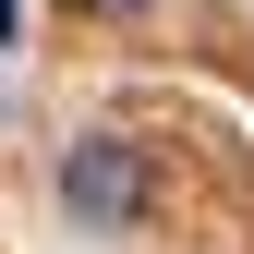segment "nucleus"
I'll list each match as a JSON object with an SVG mask.
<instances>
[{"label": "nucleus", "mask_w": 254, "mask_h": 254, "mask_svg": "<svg viewBox=\"0 0 254 254\" xmlns=\"http://www.w3.org/2000/svg\"><path fill=\"white\" fill-rule=\"evenodd\" d=\"M61 206H73L97 242L145 230V206H157V182H145V145H133V133H73V157H61Z\"/></svg>", "instance_id": "obj_1"}, {"label": "nucleus", "mask_w": 254, "mask_h": 254, "mask_svg": "<svg viewBox=\"0 0 254 254\" xmlns=\"http://www.w3.org/2000/svg\"><path fill=\"white\" fill-rule=\"evenodd\" d=\"M73 12H145V0H73Z\"/></svg>", "instance_id": "obj_2"}, {"label": "nucleus", "mask_w": 254, "mask_h": 254, "mask_svg": "<svg viewBox=\"0 0 254 254\" xmlns=\"http://www.w3.org/2000/svg\"><path fill=\"white\" fill-rule=\"evenodd\" d=\"M12 12H24V0H0V49H12Z\"/></svg>", "instance_id": "obj_3"}]
</instances>
